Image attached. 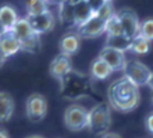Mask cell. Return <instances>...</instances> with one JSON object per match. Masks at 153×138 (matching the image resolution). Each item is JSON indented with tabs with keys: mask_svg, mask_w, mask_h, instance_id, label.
<instances>
[{
	"mask_svg": "<svg viewBox=\"0 0 153 138\" xmlns=\"http://www.w3.org/2000/svg\"><path fill=\"white\" fill-rule=\"evenodd\" d=\"M109 106L117 112H132L139 103V88L127 77H120L110 84L107 90Z\"/></svg>",
	"mask_w": 153,
	"mask_h": 138,
	"instance_id": "cell-1",
	"label": "cell"
},
{
	"mask_svg": "<svg viewBox=\"0 0 153 138\" xmlns=\"http://www.w3.org/2000/svg\"><path fill=\"white\" fill-rule=\"evenodd\" d=\"M111 107L107 103H97L88 110V130L95 135L109 133L111 126Z\"/></svg>",
	"mask_w": 153,
	"mask_h": 138,
	"instance_id": "cell-2",
	"label": "cell"
},
{
	"mask_svg": "<svg viewBox=\"0 0 153 138\" xmlns=\"http://www.w3.org/2000/svg\"><path fill=\"white\" fill-rule=\"evenodd\" d=\"M10 32L21 43V50H27V52H31V53L39 50L40 37L32 31L27 18H20Z\"/></svg>",
	"mask_w": 153,
	"mask_h": 138,
	"instance_id": "cell-3",
	"label": "cell"
},
{
	"mask_svg": "<svg viewBox=\"0 0 153 138\" xmlns=\"http://www.w3.org/2000/svg\"><path fill=\"white\" fill-rule=\"evenodd\" d=\"M61 84V93L68 99H78L88 93L89 90V80L84 74L71 71L67 74L63 80H60Z\"/></svg>",
	"mask_w": 153,
	"mask_h": 138,
	"instance_id": "cell-4",
	"label": "cell"
},
{
	"mask_svg": "<svg viewBox=\"0 0 153 138\" xmlns=\"http://www.w3.org/2000/svg\"><path fill=\"white\" fill-rule=\"evenodd\" d=\"M64 126L70 131H81L88 128V109L81 103H71L64 110Z\"/></svg>",
	"mask_w": 153,
	"mask_h": 138,
	"instance_id": "cell-5",
	"label": "cell"
},
{
	"mask_svg": "<svg viewBox=\"0 0 153 138\" xmlns=\"http://www.w3.org/2000/svg\"><path fill=\"white\" fill-rule=\"evenodd\" d=\"M124 77H127L134 85L138 88L143 85H148V82L152 75V70L142 61L132 59V60H127V64L124 67Z\"/></svg>",
	"mask_w": 153,
	"mask_h": 138,
	"instance_id": "cell-6",
	"label": "cell"
},
{
	"mask_svg": "<svg viewBox=\"0 0 153 138\" xmlns=\"http://www.w3.org/2000/svg\"><path fill=\"white\" fill-rule=\"evenodd\" d=\"M25 113L29 122H42L48 113V101L40 93H31L25 102Z\"/></svg>",
	"mask_w": 153,
	"mask_h": 138,
	"instance_id": "cell-7",
	"label": "cell"
},
{
	"mask_svg": "<svg viewBox=\"0 0 153 138\" xmlns=\"http://www.w3.org/2000/svg\"><path fill=\"white\" fill-rule=\"evenodd\" d=\"M118 20H120L123 34L129 39H134L135 37L139 35V28H141V21L138 18V14L135 10L129 7H123L121 10L116 13Z\"/></svg>",
	"mask_w": 153,
	"mask_h": 138,
	"instance_id": "cell-8",
	"label": "cell"
},
{
	"mask_svg": "<svg viewBox=\"0 0 153 138\" xmlns=\"http://www.w3.org/2000/svg\"><path fill=\"white\" fill-rule=\"evenodd\" d=\"M106 29V22L103 20H100L99 17L93 16L91 20H88L84 25H81L76 28V34L78 37L82 39H92V38L102 37L105 34Z\"/></svg>",
	"mask_w": 153,
	"mask_h": 138,
	"instance_id": "cell-9",
	"label": "cell"
},
{
	"mask_svg": "<svg viewBox=\"0 0 153 138\" xmlns=\"http://www.w3.org/2000/svg\"><path fill=\"white\" fill-rule=\"evenodd\" d=\"M27 20H28L32 31L39 37L42 34L52 31L54 28V24H56V18H54V16H53V13L50 10H48L43 14H39V16L27 17Z\"/></svg>",
	"mask_w": 153,
	"mask_h": 138,
	"instance_id": "cell-10",
	"label": "cell"
},
{
	"mask_svg": "<svg viewBox=\"0 0 153 138\" xmlns=\"http://www.w3.org/2000/svg\"><path fill=\"white\" fill-rule=\"evenodd\" d=\"M97 57H100L102 60L113 70V73L114 71H123L125 64H127L125 53L114 50V49H111V48H106V46L100 50V53H99Z\"/></svg>",
	"mask_w": 153,
	"mask_h": 138,
	"instance_id": "cell-11",
	"label": "cell"
},
{
	"mask_svg": "<svg viewBox=\"0 0 153 138\" xmlns=\"http://www.w3.org/2000/svg\"><path fill=\"white\" fill-rule=\"evenodd\" d=\"M73 71V64H71V57L64 56L59 53L54 59L52 60L50 66H49V73L53 78L56 80H63V78Z\"/></svg>",
	"mask_w": 153,
	"mask_h": 138,
	"instance_id": "cell-12",
	"label": "cell"
},
{
	"mask_svg": "<svg viewBox=\"0 0 153 138\" xmlns=\"http://www.w3.org/2000/svg\"><path fill=\"white\" fill-rule=\"evenodd\" d=\"M81 46V38L78 37L76 32H67L63 35V38L59 42V49L60 53L64 56L71 57L79 50Z\"/></svg>",
	"mask_w": 153,
	"mask_h": 138,
	"instance_id": "cell-13",
	"label": "cell"
},
{
	"mask_svg": "<svg viewBox=\"0 0 153 138\" xmlns=\"http://www.w3.org/2000/svg\"><path fill=\"white\" fill-rule=\"evenodd\" d=\"M93 16H95V11L91 7L89 1H75L74 4V25H76V28L84 25Z\"/></svg>",
	"mask_w": 153,
	"mask_h": 138,
	"instance_id": "cell-14",
	"label": "cell"
},
{
	"mask_svg": "<svg viewBox=\"0 0 153 138\" xmlns=\"http://www.w3.org/2000/svg\"><path fill=\"white\" fill-rule=\"evenodd\" d=\"M0 50L4 53L6 57H10L20 52L21 43L11 32H6L3 37H0Z\"/></svg>",
	"mask_w": 153,
	"mask_h": 138,
	"instance_id": "cell-15",
	"label": "cell"
},
{
	"mask_svg": "<svg viewBox=\"0 0 153 138\" xmlns=\"http://www.w3.org/2000/svg\"><path fill=\"white\" fill-rule=\"evenodd\" d=\"M18 20H20L18 14L11 6H7V4L0 6V22L4 27L6 32H10Z\"/></svg>",
	"mask_w": 153,
	"mask_h": 138,
	"instance_id": "cell-16",
	"label": "cell"
},
{
	"mask_svg": "<svg viewBox=\"0 0 153 138\" xmlns=\"http://www.w3.org/2000/svg\"><path fill=\"white\" fill-rule=\"evenodd\" d=\"M111 74H113V70L110 69L100 57H96L92 61V64H91V75H92V78H95L97 81H103V80H107Z\"/></svg>",
	"mask_w": 153,
	"mask_h": 138,
	"instance_id": "cell-17",
	"label": "cell"
},
{
	"mask_svg": "<svg viewBox=\"0 0 153 138\" xmlns=\"http://www.w3.org/2000/svg\"><path fill=\"white\" fill-rule=\"evenodd\" d=\"M14 113V99L10 93L0 91V123L10 120Z\"/></svg>",
	"mask_w": 153,
	"mask_h": 138,
	"instance_id": "cell-18",
	"label": "cell"
},
{
	"mask_svg": "<svg viewBox=\"0 0 153 138\" xmlns=\"http://www.w3.org/2000/svg\"><path fill=\"white\" fill-rule=\"evenodd\" d=\"M106 48H111L114 50L125 53L131 48V39L125 35H118V37H107L105 42Z\"/></svg>",
	"mask_w": 153,
	"mask_h": 138,
	"instance_id": "cell-19",
	"label": "cell"
},
{
	"mask_svg": "<svg viewBox=\"0 0 153 138\" xmlns=\"http://www.w3.org/2000/svg\"><path fill=\"white\" fill-rule=\"evenodd\" d=\"M74 4L75 1H61L59 6L60 20L67 24H74Z\"/></svg>",
	"mask_w": 153,
	"mask_h": 138,
	"instance_id": "cell-20",
	"label": "cell"
},
{
	"mask_svg": "<svg viewBox=\"0 0 153 138\" xmlns=\"http://www.w3.org/2000/svg\"><path fill=\"white\" fill-rule=\"evenodd\" d=\"M27 7V17H35L39 16V14H43L49 10L48 1H42V0H31V1H27L25 4Z\"/></svg>",
	"mask_w": 153,
	"mask_h": 138,
	"instance_id": "cell-21",
	"label": "cell"
},
{
	"mask_svg": "<svg viewBox=\"0 0 153 138\" xmlns=\"http://www.w3.org/2000/svg\"><path fill=\"white\" fill-rule=\"evenodd\" d=\"M105 34L107 35V37H118V35H124V34H123V28H121V24H120V20H118V17H117L116 13L110 17L109 20L106 21Z\"/></svg>",
	"mask_w": 153,
	"mask_h": 138,
	"instance_id": "cell-22",
	"label": "cell"
},
{
	"mask_svg": "<svg viewBox=\"0 0 153 138\" xmlns=\"http://www.w3.org/2000/svg\"><path fill=\"white\" fill-rule=\"evenodd\" d=\"M129 50L134 54H146L150 50V42L138 35L134 39H131V48H129Z\"/></svg>",
	"mask_w": 153,
	"mask_h": 138,
	"instance_id": "cell-23",
	"label": "cell"
},
{
	"mask_svg": "<svg viewBox=\"0 0 153 138\" xmlns=\"http://www.w3.org/2000/svg\"><path fill=\"white\" fill-rule=\"evenodd\" d=\"M114 13L116 11H114V6H113L111 1H102V4L99 6V8L95 11V16L99 17L100 20H103L106 22L110 17L113 16Z\"/></svg>",
	"mask_w": 153,
	"mask_h": 138,
	"instance_id": "cell-24",
	"label": "cell"
},
{
	"mask_svg": "<svg viewBox=\"0 0 153 138\" xmlns=\"http://www.w3.org/2000/svg\"><path fill=\"white\" fill-rule=\"evenodd\" d=\"M139 37L149 42L153 41V18H146V20H143L141 22Z\"/></svg>",
	"mask_w": 153,
	"mask_h": 138,
	"instance_id": "cell-25",
	"label": "cell"
},
{
	"mask_svg": "<svg viewBox=\"0 0 153 138\" xmlns=\"http://www.w3.org/2000/svg\"><path fill=\"white\" fill-rule=\"evenodd\" d=\"M145 127L149 133L153 134V112H150V113L148 114V117L145 119Z\"/></svg>",
	"mask_w": 153,
	"mask_h": 138,
	"instance_id": "cell-26",
	"label": "cell"
},
{
	"mask_svg": "<svg viewBox=\"0 0 153 138\" xmlns=\"http://www.w3.org/2000/svg\"><path fill=\"white\" fill-rule=\"evenodd\" d=\"M100 138H121V135L117 134V133H106V134H103Z\"/></svg>",
	"mask_w": 153,
	"mask_h": 138,
	"instance_id": "cell-27",
	"label": "cell"
},
{
	"mask_svg": "<svg viewBox=\"0 0 153 138\" xmlns=\"http://www.w3.org/2000/svg\"><path fill=\"white\" fill-rule=\"evenodd\" d=\"M0 138H10L7 130H4L3 127H0Z\"/></svg>",
	"mask_w": 153,
	"mask_h": 138,
	"instance_id": "cell-28",
	"label": "cell"
},
{
	"mask_svg": "<svg viewBox=\"0 0 153 138\" xmlns=\"http://www.w3.org/2000/svg\"><path fill=\"white\" fill-rule=\"evenodd\" d=\"M7 60V57L4 56V53L1 52V50H0V67H1V66L4 64V61Z\"/></svg>",
	"mask_w": 153,
	"mask_h": 138,
	"instance_id": "cell-29",
	"label": "cell"
},
{
	"mask_svg": "<svg viewBox=\"0 0 153 138\" xmlns=\"http://www.w3.org/2000/svg\"><path fill=\"white\" fill-rule=\"evenodd\" d=\"M148 87H149L150 90L153 91V71H152V75H150V80H149V82H148Z\"/></svg>",
	"mask_w": 153,
	"mask_h": 138,
	"instance_id": "cell-30",
	"label": "cell"
},
{
	"mask_svg": "<svg viewBox=\"0 0 153 138\" xmlns=\"http://www.w3.org/2000/svg\"><path fill=\"white\" fill-rule=\"evenodd\" d=\"M4 34H6V29H4V27L1 25V22H0V37H3Z\"/></svg>",
	"mask_w": 153,
	"mask_h": 138,
	"instance_id": "cell-31",
	"label": "cell"
},
{
	"mask_svg": "<svg viewBox=\"0 0 153 138\" xmlns=\"http://www.w3.org/2000/svg\"><path fill=\"white\" fill-rule=\"evenodd\" d=\"M25 138H43L42 135H29V137H25Z\"/></svg>",
	"mask_w": 153,
	"mask_h": 138,
	"instance_id": "cell-32",
	"label": "cell"
}]
</instances>
